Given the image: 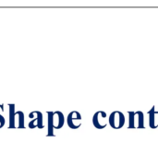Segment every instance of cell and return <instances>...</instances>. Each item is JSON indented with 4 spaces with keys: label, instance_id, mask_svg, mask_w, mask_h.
<instances>
[{
    "label": "cell",
    "instance_id": "6da1fadb",
    "mask_svg": "<svg viewBox=\"0 0 158 142\" xmlns=\"http://www.w3.org/2000/svg\"><path fill=\"white\" fill-rule=\"evenodd\" d=\"M109 124L113 128H120L124 126L125 124V117L124 115L119 112V111H116L114 113H112L109 116Z\"/></svg>",
    "mask_w": 158,
    "mask_h": 142
},
{
    "label": "cell",
    "instance_id": "7a4b0ae2",
    "mask_svg": "<svg viewBox=\"0 0 158 142\" xmlns=\"http://www.w3.org/2000/svg\"><path fill=\"white\" fill-rule=\"evenodd\" d=\"M81 116L77 111H73L68 116V125L72 129H76L81 127Z\"/></svg>",
    "mask_w": 158,
    "mask_h": 142
},
{
    "label": "cell",
    "instance_id": "3957f363",
    "mask_svg": "<svg viewBox=\"0 0 158 142\" xmlns=\"http://www.w3.org/2000/svg\"><path fill=\"white\" fill-rule=\"evenodd\" d=\"M93 123L97 128H104L106 126V114L105 112H97L93 118Z\"/></svg>",
    "mask_w": 158,
    "mask_h": 142
},
{
    "label": "cell",
    "instance_id": "277c9868",
    "mask_svg": "<svg viewBox=\"0 0 158 142\" xmlns=\"http://www.w3.org/2000/svg\"><path fill=\"white\" fill-rule=\"evenodd\" d=\"M64 116L61 112L56 111L53 112V128L56 129H59L64 125Z\"/></svg>",
    "mask_w": 158,
    "mask_h": 142
},
{
    "label": "cell",
    "instance_id": "5b68a950",
    "mask_svg": "<svg viewBox=\"0 0 158 142\" xmlns=\"http://www.w3.org/2000/svg\"><path fill=\"white\" fill-rule=\"evenodd\" d=\"M34 115L36 116L35 118H32V120L29 123V128H43L44 125H43V115L41 112L39 111H33Z\"/></svg>",
    "mask_w": 158,
    "mask_h": 142
},
{
    "label": "cell",
    "instance_id": "8992f818",
    "mask_svg": "<svg viewBox=\"0 0 158 142\" xmlns=\"http://www.w3.org/2000/svg\"><path fill=\"white\" fill-rule=\"evenodd\" d=\"M143 114L140 117H136V113H130V121H131V128H143Z\"/></svg>",
    "mask_w": 158,
    "mask_h": 142
},
{
    "label": "cell",
    "instance_id": "52a82bcc",
    "mask_svg": "<svg viewBox=\"0 0 158 142\" xmlns=\"http://www.w3.org/2000/svg\"><path fill=\"white\" fill-rule=\"evenodd\" d=\"M9 108V128H15V104H8Z\"/></svg>",
    "mask_w": 158,
    "mask_h": 142
},
{
    "label": "cell",
    "instance_id": "ba28073f",
    "mask_svg": "<svg viewBox=\"0 0 158 142\" xmlns=\"http://www.w3.org/2000/svg\"><path fill=\"white\" fill-rule=\"evenodd\" d=\"M48 116V136H54V128H53V112H47Z\"/></svg>",
    "mask_w": 158,
    "mask_h": 142
},
{
    "label": "cell",
    "instance_id": "9c48e42d",
    "mask_svg": "<svg viewBox=\"0 0 158 142\" xmlns=\"http://www.w3.org/2000/svg\"><path fill=\"white\" fill-rule=\"evenodd\" d=\"M16 116H19V128H24V114L21 111H18L15 114Z\"/></svg>",
    "mask_w": 158,
    "mask_h": 142
},
{
    "label": "cell",
    "instance_id": "30bf717a",
    "mask_svg": "<svg viewBox=\"0 0 158 142\" xmlns=\"http://www.w3.org/2000/svg\"><path fill=\"white\" fill-rule=\"evenodd\" d=\"M4 125H5V118H4L3 116L0 115V128H1Z\"/></svg>",
    "mask_w": 158,
    "mask_h": 142
}]
</instances>
